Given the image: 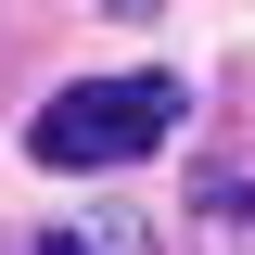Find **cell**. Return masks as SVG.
<instances>
[{"mask_svg":"<svg viewBox=\"0 0 255 255\" xmlns=\"http://www.w3.org/2000/svg\"><path fill=\"white\" fill-rule=\"evenodd\" d=\"M179 128V77H77L26 115V153L38 166H140Z\"/></svg>","mask_w":255,"mask_h":255,"instance_id":"obj_1","label":"cell"},{"mask_svg":"<svg viewBox=\"0 0 255 255\" xmlns=\"http://www.w3.org/2000/svg\"><path fill=\"white\" fill-rule=\"evenodd\" d=\"M26 255H166V230L140 217V204H90V217H51Z\"/></svg>","mask_w":255,"mask_h":255,"instance_id":"obj_2","label":"cell"}]
</instances>
